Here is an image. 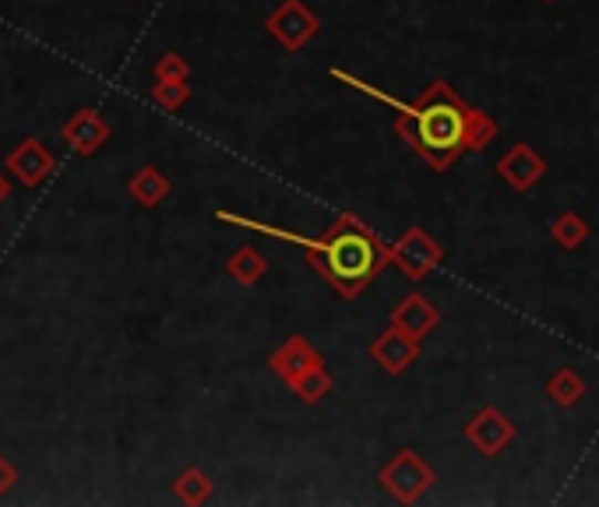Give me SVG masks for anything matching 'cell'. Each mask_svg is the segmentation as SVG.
<instances>
[{"label": "cell", "instance_id": "cell-1", "mask_svg": "<svg viewBox=\"0 0 599 507\" xmlns=\"http://www.w3.org/2000/svg\"><path fill=\"white\" fill-rule=\"evenodd\" d=\"M342 85H353L363 95H374L384 106L395 110V134L410 145L431 169L444 173L462 152H483L497 138V121L483 110L469 106L448 82H431L420 92L416 103H399L381 89L360 82V77L332 71Z\"/></svg>", "mask_w": 599, "mask_h": 507}, {"label": "cell", "instance_id": "cell-2", "mask_svg": "<svg viewBox=\"0 0 599 507\" xmlns=\"http://www.w3.org/2000/svg\"><path fill=\"white\" fill-rule=\"evenodd\" d=\"M216 219L229 223V226L255 229V232H265V237H272V240L300 247L303 258L311 261V268L321 271V276L328 279V286H332L342 300H357L360 292L381 276L384 265H392V244H384L371 226L353 216V211L339 216L324 237H303V232L282 229V226H268V223L237 216V211H226V208L216 211Z\"/></svg>", "mask_w": 599, "mask_h": 507}, {"label": "cell", "instance_id": "cell-3", "mask_svg": "<svg viewBox=\"0 0 599 507\" xmlns=\"http://www.w3.org/2000/svg\"><path fill=\"white\" fill-rule=\"evenodd\" d=\"M434 469L427 462H423L416 452H410V447H402V452H395L389 462L378 469V483L389 490L399 504H416L423 494L434 486Z\"/></svg>", "mask_w": 599, "mask_h": 507}, {"label": "cell", "instance_id": "cell-4", "mask_svg": "<svg viewBox=\"0 0 599 507\" xmlns=\"http://www.w3.org/2000/svg\"><path fill=\"white\" fill-rule=\"evenodd\" d=\"M265 29L286 53H300L307 43H314L318 39L321 18L307 8L303 0H279L276 11L265 18Z\"/></svg>", "mask_w": 599, "mask_h": 507}, {"label": "cell", "instance_id": "cell-5", "mask_svg": "<svg viewBox=\"0 0 599 507\" xmlns=\"http://www.w3.org/2000/svg\"><path fill=\"white\" fill-rule=\"evenodd\" d=\"M441 261H444V247L423 226L405 229L392 244V265H399L413 282L427 279Z\"/></svg>", "mask_w": 599, "mask_h": 507}, {"label": "cell", "instance_id": "cell-6", "mask_svg": "<svg viewBox=\"0 0 599 507\" xmlns=\"http://www.w3.org/2000/svg\"><path fill=\"white\" fill-rule=\"evenodd\" d=\"M466 441L483 458H497L515 441V423L494 405H483L479 413L466 423Z\"/></svg>", "mask_w": 599, "mask_h": 507}, {"label": "cell", "instance_id": "cell-7", "mask_svg": "<svg viewBox=\"0 0 599 507\" xmlns=\"http://www.w3.org/2000/svg\"><path fill=\"white\" fill-rule=\"evenodd\" d=\"M8 173L22 184V187H40L56 173V159L50 155V148L40 138H22L14 145V152L8 155Z\"/></svg>", "mask_w": 599, "mask_h": 507}, {"label": "cell", "instance_id": "cell-8", "mask_svg": "<svg viewBox=\"0 0 599 507\" xmlns=\"http://www.w3.org/2000/svg\"><path fill=\"white\" fill-rule=\"evenodd\" d=\"M497 173H500V180L512 184L515 190H533L539 180H544L547 163H544V155H539L533 145L518 142V145H512L497 159Z\"/></svg>", "mask_w": 599, "mask_h": 507}, {"label": "cell", "instance_id": "cell-9", "mask_svg": "<svg viewBox=\"0 0 599 507\" xmlns=\"http://www.w3.org/2000/svg\"><path fill=\"white\" fill-rule=\"evenodd\" d=\"M420 356V342L410 339L405 331H399L395 324L392 328H384L381 335L371 342V360L381 366V370H389V374H405Z\"/></svg>", "mask_w": 599, "mask_h": 507}, {"label": "cell", "instance_id": "cell-10", "mask_svg": "<svg viewBox=\"0 0 599 507\" xmlns=\"http://www.w3.org/2000/svg\"><path fill=\"white\" fill-rule=\"evenodd\" d=\"M64 142L71 145V152L79 155H95L106 142H110V124L103 121V113L95 110H79L71 116V121L61 127Z\"/></svg>", "mask_w": 599, "mask_h": 507}, {"label": "cell", "instance_id": "cell-11", "mask_svg": "<svg viewBox=\"0 0 599 507\" xmlns=\"http://www.w3.org/2000/svg\"><path fill=\"white\" fill-rule=\"evenodd\" d=\"M318 363H324L321 360V353L314 349V342H307L303 335H293V339H286L272 356H268V366H272V374L282 381V384H289L293 377H300L303 370H311V366H318Z\"/></svg>", "mask_w": 599, "mask_h": 507}, {"label": "cell", "instance_id": "cell-12", "mask_svg": "<svg viewBox=\"0 0 599 507\" xmlns=\"http://www.w3.org/2000/svg\"><path fill=\"white\" fill-rule=\"evenodd\" d=\"M437 321H441V314H437V307L423 297V292H410L395 310H392V324L399 328V331H405L410 339H416V342H423L431 335V331L437 328Z\"/></svg>", "mask_w": 599, "mask_h": 507}, {"label": "cell", "instance_id": "cell-13", "mask_svg": "<svg viewBox=\"0 0 599 507\" xmlns=\"http://www.w3.org/2000/svg\"><path fill=\"white\" fill-rule=\"evenodd\" d=\"M127 194L134 198V205L159 208V205L169 198V180L163 177L159 166H142V169L127 180Z\"/></svg>", "mask_w": 599, "mask_h": 507}, {"label": "cell", "instance_id": "cell-14", "mask_svg": "<svg viewBox=\"0 0 599 507\" xmlns=\"http://www.w3.org/2000/svg\"><path fill=\"white\" fill-rule=\"evenodd\" d=\"M289 392H293L303 405H318L321 399H328V392L335 387V377H332V370H328L324 363L311 366V370H303L300 377H293L286 384Z\"/></svg>", "mask_w": 599, "mask_h": 507}, {"label": "cell", "instance_id": "cell-15", "mask_svg": "<svg viewBox=\"0 0 599 507\" xmlns=\"http://www.w3.org/2000/svg\"><path fill=\"white\" fill-rule=\"evenodd\" d=\"M265 271H268V258L258 247H237L234 258L226 261V276L240 286H258Z\"/></svg>", "mask_w": 599, "mask_h": 507}, {"label": "cell", "instance_id": "cell-16", "mask_svg": "<svg viewBox=\"0 0 599 507\" xmlns=\"http://www.w3.org/2000/svg\"><path fill=\"white\" fill-rule=\"evenodd\" d=\"M547 399H550L554 405H560V408L578 405V402L586 399V381H582V374H578V370H571V366H560L557 374L547 381Z\"/></svg>", "mask_w": 599, "mask_h": 507}, {"label": "cell", "instance_id": "cell-17", "mask_svg": "<svg viewBox=\"0 0 599 507\" xmlns=\"http://www.w3.org/2000/svg\"><path fill=\"white\" fill-rule=\"evenodd\" d=\"M173 494H177V500L198 507V504L211 500L216 486H211V476H208V473H202L198 465H190V469H184L177 479H173Z\"/></svg>", "mask_w": 599, "mask_h": 507}, {"label": "cell", "instance_id": "cell-18", "mask_svg": "<svg viewBox=\"0 0 599 507\" xmlns=\"http://www.w3.org/2000/svg\"><path fill=\"white\" fill-rule=\"evenodd\" d=\"M550 237L565 250H575V247H582L589 240V223L578 216V211H560V216L550 223Z\"/></svg>", "mask_w": 599, "mask_h": 507}, {"label": "cell", "instance_id": "cell-19", "mask_svg": "<svg viewBox=\"0 0 599 507\" xmlns=\"http://www.w3.org/2000/svg\"><path fill=\"white\" fill-rule=\"evenodd\" d=\"M187 100H190L187 82H156V89H152V103H156L159 110H166V113L184 110Z\"/></svg>", "mask_w": 599, "mask_h": 507}, {"label": "cell", "instance_id": "cell-20", "mask_svg": "<svg viewBox=\"0 0 599 507\" xmlns=\"http://www.w3.org/2000/svg\"><path fill=\"white\" fill-rule=\"evenodd\" d=\"M152 74H156V82H187L190 68H187V61H184L180 53H163Z\"/></svg>", "mask_w": 599, "mask_h": 507}, {"label": "cell", "instance_id": "cell-21", "mask_svg": "<svg viewBox=\"0 0 599 507\" xmlns=\"http://www.w3.org/2000/svg\"><path fill=\"white\" fill-rule=\"evenodd\" d=\"M14 483H18V469H14V465H11L4 455H0V497H4Z\"/></svg>", "mask_w": 599, "mask_h": 507}, {"label": "cell", "instance_id": "cell-22", "mask_svg": "<svg viewBox=\"0 0 599 507\" xmlns=\"http://www.w3.org/2000/svg\"><path fill=\"white\" fill-rule=\"evenodd\" d=\"M11 198V180H8V173L0 169V205H4Z\"/></svg>", "mask_w": 599, "mask_h": 507}, {"label": "cell", "instance_id": "cell-23", "mask_svg": "<svg viewBox=\"0 0 599 507\" xmlns=\"http://www.w3.org/2000/svg\"><path fill=\"white\" fill-rule=\"evenodd\" d=\"M544 4H554V0H544Z\"/></svg>", "mask_w": 599, "mask_h": 507}]
</instances>
